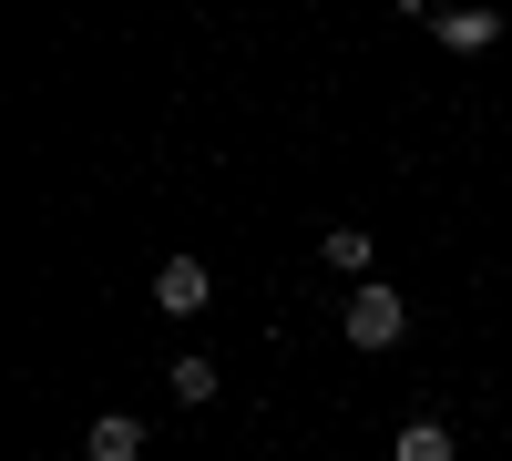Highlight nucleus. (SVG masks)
I'll return each instance as SVG.
<instances>
[{
    "instance_id": "obj_1",
    "label": "nucleus",
    "mask_w": 512,
    "mask_h": 461,
    "mask_svg": "<svg viewBox=\"0 0 512 461\" xmlns=\"http://www.w3.org/2000/svg\"><path fill=\"white\" fill-rule=\"evenodd\" d=\"M338 328H349V349H400V339H410V298H400L390 277H359Z\"/></svg>"
},
{
    "instance_id": "obj_2",
    "label": "nucleus",
    "mask_w": 512,
    "mask_h": 461,
    "mask_svg": "<svg viewBox=\"0 0 512 461\" xmlns=\"http://www.w3.org/2000/svg\"><path fill=\"white\" fill-rule=\"evenodd\" d=\"M205 298H216V267H205V257H164L154 267V308L164 318H195Z\"/></svg>"
},
{
    "instance_id": "obj_3",
    "label": "nucleus",
    "mask_w": 512,
    "mask_h": 461,
    "mask_svg": "<svg viewBox=\"0 0 512 461\" xmlns=\"http://www.w3.org/2000/svg\"><path fill=\"white\" fill-rule=\"evenodd\" d=\"M431 41H441V52H492V41H502V11H482V0H472V11H441Z\"/></svg>"
},
{
    "instance_id": "obj_4",
    "label": "nucleus",
    "mask_w": 512,
    "mask_h": 461,
    "mask_svg": "<svg viewBox=\"0 0 512 461\" xmlns=\"http://www.w3.org/2000/svg\"><path fill=\"white\" fill-rule=\"evenodd\" d=\"M82 451H93V461H144V421H134V410H103V421L82 431Z\"/></svg>"
},
{
    "instance_id": "obj_5",
    "label": "nucleus",
    "mask_w": 512,
    "mask_h": 461,
    "mask_svg": "<svg viewBox=\"0 0 512 461\" xmlns=\"http://www.w3.org/2000/svg\"><path fill=\"white\" fill-rule=\"evenodd\" d=\"M390 451H400V461H451V451H461V441H451V431H441V421H410V431H400V441H390Z\"/></svg>"
},
{
    "instance_id": "obj_6",
    "label": "nucleus",
    "mask_w": 512,
    "mask_h": 461,
    "mask_svg": "<svg viewBox=\"0 0 512 461\" xmlns=\"http://www.w3.org/2000/svg\"><path fill=\"white\" fill-rule=\"evenodd\" d=\"M318 257H328L338 277H369V236H359V226H328V246H318Z\"/></svg>"
},
{
    "instance_id": "obj_7",
    "label": "nucleus",
    "mask_w": 512,
    "mask_h": 461,
    "mask_svg": "<svg viewBox=\"0 0 512 461\" xmlns=\"http://www.w3.org/2000/svg\"><path fill=\"white\" fill-rule=\"evenodd\" d=\"M175 400H216V359L185 349V359H175Z\"/></svg>"
}]
</instances>
